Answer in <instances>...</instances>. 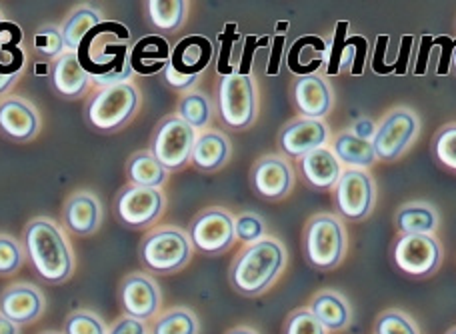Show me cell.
Returning <instances> with one entry per match:
<instances>
[{
	"instance_id": "94428289",
	"label": "cell",
	"mask_w": 456,
	"mask_h": 334,
	"mask_svg": "<svg viewBox=\"0 0 456 334\" xmlns=\"http://www.w3.org/2000/svg\"><path fill=\"white\" fill-rule=\"evenodd\" d=\"M446 334H456V329H452V330H449Z\"/></svg>"
},
{
	"instance_id": "ee69618b",
	"label": "cell",
	"mask_w": 456,
	"mask_h": 334,
	"mask_svg": "<svg viewBox=\"0 0 456 334\" xmlns=\"http://www.w3.org/2000/svg\"><path fill=\"white\" fill-rule=\"evenodd\" d=\"M109 334H149V327L146 322L125 314L110 324Z\"/></svg>"
},
{
	"instance_id": "44dd1931",
	"label": "cell",
	"mask_w": 456,
	"mask_h": 334,
	"mask_svg": "<svg viewBox=\"0 0 456 334\" xmlns=\"http://www.w3.org/2000/svg\"><path fill=\"white\" fill-rule=\"evenodd\" d=\"M93 77L80 67L77 53H67L53 64V86L62 99L77 101L86 93Z\"/></svg>"
},
{
	"instance_id": "8992f818",
	"label": "cell",
	"mask_w": 456,
	"mask_h": 334,
	"mask_svg": "<svg viewBox=\"0 0 456 334\" xmlns=\"http://www.w3.org/2000/svg\"><path fill=\"white\" fill-rule=\"evenodd\" d=\"M303 248L308 265L321 271H332L346 255L345 226L332 215L313 216L305 228Z\"/></svg>"
},
{
	"instance_id": "4fadbf2b",
	"label": "cell",
	"mask_w": 456,
	"mask_h": 334,
	"mask_svg": "<svg viewBox=\"0 0 456 334\" xmlns=\"http://www.w3.org/2000/svg\"><path fill=\"white\" fill-rule=\"evenodd\" d=\"M114 210L125 226L146 228L157 223L165 210V194L160 189H142L130 184L117 194Z\"/></svg>"
},
{
	"instance_id": "f1b7e54d",
	"label": "cell",
	"mask_w": 456,
	"mask_h": 334,
	"mask_svg": "<svg viewBox=\"0 0 456 334\" xmlns=\"http://www.w3.org/2000/svg\"><path fill=\"white\" fill-rule=\"evenodd\" d=\"M332 152L342 165H350L353 168H366L374 165L377 160V152L370 141H362V138L354 136L353 133H340L335 143H332Z\"/></svg>"
},
{
	"instance_id": "ac0fdd59",
	"label": "cell",
	"mask_w": 456,
	"mask_h": 334,
	"mask_svg": "<svg viewBox=\"0 0 456 334\" xmlns=\"http://www.w3.org/2000/svg\"><path fill=\"white\" fill-rule=\"evenodd\" d=\"M40 120L37 110L24 99L11 96L0 102V130L12 141H30L38 133Z\"/></svg>"
},
{
	"instance_id": "9f6ffc18",
	"label": "cell",
	"mask_w": 456,
	"mask_h": 334,
	"mask_svg": "<svg viewBox=\"0 0 456 334\" xmlns=\"http://www.w3.org/2000/svg\"><path fill=\"white\" fill-rule=\"evenodd\" d=\"M16 80V77H4V75H0V94H4L8 88L12 86V83Z\"/></svg>"
},
{
	"instance_id": "e575fe53",
	"label": "cell",
	"mask_w": 456,
	"mask_h": 334,
	"mask_svg": "<svg viewBox=\"0 0 456 334\" xmlns=\"http://www.w3.org/2000/svg\"><path fill=\"white\" fill-rule=\"evenodd\" d=\"M178 117L194 130L205 128L210 120V102L202 93H186L178 102Z\"/></svg>"
},
{
	"instance_id": "9c48e42d",
	"label": "cell",
	"mask_w": 456,
	"mask_h": 334,
	"mask_svg": "<svg viewBox=\"0 0 456 334\" xmlns=\"http://www.w3.org/2000/svg\"><path fill=\"white\" fill-rule=\"evenodd\" d=\"M393 260L412 279H427L443 263V248L433 234H401L393 247Z\"/></svg>"
},
{
	"instance_id": "b9f144b4",
	"label": "cell",
	"mask_w": 456,
	"mask_h": 334,
	"mask_svg": "<svg viewBox=\"0 0 456 334\" xmlns=\"http://www.w3.org/2000/svg\"><path fill=\"white\" fill-rule=\"evenodd\" d=\"M32 45H35V51L43 56H59L62 48H67L62 40V32L54 27L40 29L35 35Z\"/></svg>"
},
{
	"instance_id": "836d02e7",
	"label": "cell",
	"mask_w": 456,
	"mask_h": 334,
	"mask_svg": "<svg viewBox=\"0 0 456 334\" xmlns=\"http://www.w3.org/2000/svg\"><path fill=\"white\" fill-rule=\"evenodd\" d=\"M146 11H149L151 22L159 30L173 32L181 29L186 16V3L183 0H151L146 3Z\"/></svg>"
},
{
	"instance_id": "f35d334b",
	"label": "cell",
	"mask_w": 456,
	"mask_h": 334,
	"mask_svg": "<svg viewBox=\"0 0 456 334\" xmlns=\"http://www.w3.org/2000/svg\"><path fill=\"white\" fill-rule=\"evenodd\" d=\"M282 334H329V330L314 319L311 308L303 306L289 314V319L284 321Z\"/></svg>"
},
{
	"instance_id": "e0dca14e",
	"label": "cell",
	"mask_w": 456,
	"mask_h": 334,
	"mask_svg": "<svg viewBox=\"0 0 456 334\" xmlns=\"http://www.w3.org/2000/svg\"><path fill=\"white\" fill-rule=\"evenodd\" d=\"M329 141V126L316 118H297L282 126L279 134L281 151L290 159H303L308 152L322 149Z\"/></svg>"
},
{
	"instance_id": "6125c7cd",
	"label": "cell",
	"mask_w": 456,
	"mask_h": 334,
	"mask_svg": "<svg viewBox=\"0 0 456 334\" xmlns=\"http://www.w3.org/2000/svg\"><path fill=\"white\" fill-rule=\"evenodd\" d=\"M0 22H3V20H0Z\"/></svg>"
},
{
	"instance_id": "bcb514c9",
	"label": "cell",
	"mask_w": 456,
	"mask_h": 334,
	"mask_svg": "<svg viewBox=\"0 0 456 334\" xmlns=\"http://www.w3.org/2000/svg\"><path fill=\"white\" fill-rule=\"evenodd\" d=\"M387 46H388V37L382 35L377 43V53H374V59H372V70L377 72V75H390V64L385 62V56H387Z\"/></svg>"
},
{
	"instance_id": "30bf717a",
	"label": "cell",
	"mask_w": 456,
	"mask_h": 334,
	"mask_svg": "<svg viewBox=\"0 0 456 334\" xmlns=\"http://www.w3.org/2000/svg\"><path fill=\"white\" fill-rule=\"evenodd\" d=\"M189 239L192 247L207 255H221L232 247L236 240L234 218L226 208L213 207L205 208L194 216L189 228Z\"/></svg>"
},
{
	"instance_id": "3957f363",
	"label": "cell",
	"mask_w": 456,
	"mask_h": 334,
	"mask_svg": "<svg viewBox=\"0 0 456 334\" xmlns=\"http://www.w3.org/2000/svg\"><path fill=\"white\" fill-rule=\"evenodd\" d=\"M24 247L37 274L48 284L67 282L75 273L67 236L48 218H35L24 228Z\"/></svg>"
},
{
	"instance_id": "7a4b0ae2",
	"label": "cell",
	"mask_w": 456,
	"mask_h": 334,
	"mask_svg": "<svg viewBox=\"0 0 456 334\" xmlns=\"http://www.w3.org/2000/svg\"><path fill=\"white\" fill-rule=\"evenodd\" d=\"M287 266V250L274 239L247 244L234 257L228 281L242 297H260L279 281Z\"/></svg>"
},
{
	"instance_id": "74e56055",
	"label": "cell",
	"mask_w": 456,
	"mask_h": 334,
	"mask_svg": "<svg viewBox=\"0 0 456 334\" xmlns=\"http://www.w3.org/2000/svg\"><path fill=\"white\" fill-rule=\"evenodd\" d=\"M433 154L443 167L456 170V125L438 130L433 141Z\"/></svg>"
},
{
	"instance_id": "8d00e7d4",
	"label": "cell",
	"mask_w": 456,
	"mask_h": 334,
	"mask_svg": "<svg viewBox=\"0 0 456 334\" xmlns=\"http://www.w3.org/2000/svg\"><path fill=\"white\" fill-rule=\"evenodd\" d=\"M374 334H420V330L409 314L398 308H390L379 314L374 322Z\"/></svg>"
},
{
	"instance_id": "7c38bea8",
	"label": "cell",
	"mask_w": 456,
	"mask_h": 334,
	"mask_svg": "<svg viewBox=\"0 0 456 334\" xmlns=\"http://www.w3.org/2000/svg\"><path fill=\"white\" fill-rule=\"evenodd\" d=\"M374 181L362 168H346L335 186V205L348 221H362L374 207Z\"/></svg>"
},
{
	"instance_id": "2e32d148",
	"label": "cell",
	"mask_w": 456,
	"mask_h": 334,
	"mask_svg": "<svg viewBox=\"0 0 456 334\" xmlns=\"http://www.w3.org/2000/svg\"><path fill=\"white\" fill-rule=\"evenodd\" d=\"M295 183V175L282 157H263L255 162L250 173V184L258 197L266 200H281L287 197Z\"/></svg>"
},
{
	"instance_id": "d6986e66",
	"label": "cell",
	"mask_w": 456,
	"mask_h": 334,
	"mask_svg": "<svg viewBox=\"0 0 456 334\" xmlns=\"http://www.w3.org/2000/svg\"><path fill=\"white\" fill-rule=\"evenodd\" d=\"M292 99H295L297 110L303 114V118L321 120L332 109L330 86L327 80L316 75L300 77L292 88Z\"/></svg>"
},
{
	"instance_id": "1f68e13d",
	"label": "cell",
	"mask_w": 456,
	"mask_h": 334,
	"mask_svg": "<svg viewBox=\"0 0 456 334\" xmlns=\"http://www.w3.org/2000/svg\"><path fill=\"white\" fill-rule=\"evenodd\" d=\"M199 330L197 314L186 306H175L152 321L149 334H199Z\"/></svg>"
},
{
	"instance_id": "7bdbcfd3",
	"label": "cell",
	"mask_w": 456,
	"mask_h": 334,
	"mask_svg": "<svg viewBox=\"0 0 456 334\" xmlns=\"http://www.w3.org/2000/svg\"><path fill=\"white\" fill-rule=\"evenodd\" d=\"M346 30H348L346 20L337 24V32H335V38H332L329 61H327V64H324V70H327L329 77H337L340 72V61H342V53H345V43H346V38H345Z\"/></svg>"
},
{
	"instance_id": "d590c367",
	"label": "cell",
	"mask_w": 456,
	"mask_h": 334,
	"mask_svg": "<svg viewBox=\"0 0 456 334\" xmlns=\"http://www.w3.org/2000/svg\"><path fill=\"white\" fill-rule=\"evenodd\" d=\"M62 334H109V327L96 313L80 308L64 319Z\"/></svg>"
},
{
	"instance_id": "5bb4252c",
	"label": "cell",
	"mask_w": 456,
	"mask_h": 334,
	"mask_svg": "<svg viewBox=\"0 0 456 334\" xmlns=\"http://www.w3.org/2000/svg\"><path fill=\"white\" fill-rule=\"evenodd\" d=\"M120 306L126 316L142 322L154 321L160 313L162 295L157 281L144 273H130L120 282Z\"/></svg>"
},
{
	"instance_id": "5b68a950",
	"label": "cell",
	"mask_w": 456,
	"mask_h": 334,
	"mask_svg": "<svg viewBox=\"0 0 456 334\" xmlns=\"http://www.w3.org/2000/svg\"><path fill=\"white\" fill-rule=\"evenodd\" d=\"M141 94L128 83L102 86L86 102L85 117L88 125L101 133H114L134 117Z\"/></svg>"
},
{
	"instance_id": "ffe728a7",
	"label": "cell",
	"mask_w": 456,
	"mask_h": 334,
	"mask_svg": "<svg viewBox=\"0 0 456 334\" xmlns=\"http://www.w3.org/2000/svg\"><path fill=\"white\" fill-rule=\"evenodd\" d=\"M215 46L207 37L191 35L178 40V45L170 51V67L189 77H200L210 61H213Z\"/></svg>"
},
{
	"instance_id": "4dcf8cb0",
	"label": "cell",
	"mask_w": 456,
	"mask_h": 334,
	"mask_svg": "<svg viewBox=\"0 0 456 334\" xmlns=\"http://www.w3.org/2000/svg\"><path fill=\"white\" fill-rule=\"evenodd\" d=\"M395 223L403 234H430L438 224V216L428 205L412 202L398 208Z\"/></svg>"
},
{
	"instance_id": "6da1fadb",
	"label": "cell",
	"mask_w": 456,
	"mask_h": 334,
	"mask_svg": "<svg viewBox=\"0 0 456 334\" xmlns=\"http://www.w3.org/2000/svg\"><path fill=\"white\" fill-rule=\"evenodd\" d=\"M128 29L114 20H102L85 37L77 56L80 67L93 77L94 83L102 86L122 85L128 83V78L134 75L128 61L130 51L122 43V40H128Z\"/></svg>"
},
{
	"instance_id": "11a10c76",
	"label": "cell",
	"mask_w": 456,
	"mask_h": 334,
	"mask_svg": "<svg viewBox=\"0 0 456 334\" xmlns=\"http://www.w3.org/2000/svg\"><path fill=\"white\" fill-rule=\"evenodd\" d=\"M0 334H20V327L0 314Z\"/></svg>"
},
{
	"instance_id": "52a82bcc",
	"label": "cell",
	"mask_w": 456,
	"mask_h": 334,
	"mask_svg": "<svg viewBox=\"0 0 456 334\" xmlns=\"http://www.w3.org/2000/svg\"><path fill=\"white\" fill-rule=\"evenodd\" d=\"M194 143L197 130L186 125L178 114H168L154 130L151 152L167 170H178L191 160Z\"/></svg>"
},
{
	"instance_id": "277c9868",
	"label": "cell",
	"mask_w": 456,
	"mask_h": 334,
	"mask_svg": "<svg viewBox=\"0 0 456 334\" xmlns=\"http://www.w3.org/2000/svg\"><path fill=\"white\" fill-rule=\"evenodd\" d=\"M142 265L154 274H173L189 265L192 242L183 228L159 226L144 236L138 248Z\"/></svg>"
},
{
	"instance_id": "681fc988",
	"label": "cell",
	"mask_w": 456,
	"mask_h": 334,
	"mask_svg": "<svg viewBox=\"0 0 456 334\" xmlns=\"http://www.w3.org/2000/svg\"><path fill=\"white\" fill-rule=\"evenodd\" d=\"M411 46H412V37H404L401 45V53H398L396 61L393 62V72H396V75H404L406 69H409Z\"/></svg>"
},
{
	"instance_id": "8fae6325",
	"label": "cell",
	"mask_w": 456,
	"mask_h": 334,
	"mask_svg": "<svg viewBox=\"0 0 456 334\" xmlns=\"http://www.w3.org/2000/svg\"><path fill=\"white\" fill-rule=\"evenodd\" d=\"M417 133H419V118L414 117L412 110H406V109L390 110L377 126V134L372 138V146H374V152H377V159L385 162L396 160L412 144Z\"/></svg>"
},
{
	"instance_id": "db71d44e",
	"label": "cell",
	"mask_w": 456,
	"mask_h": 334,
	"mask_svg": "<svg viewBox=\"0 0 456 334\" xmlns=\"http://www.w3.org/2000/svg\"><path fill=\"white\" fill-rule=\"evenodd\" d=\"M282 46H284V37L279 35L274 40V46H273V59L268 62V75L274 77L279 75V67H281V56H282Z\"/></svg>"
},
{
	"instance_id": "f907efd6",
	"label": "cell",
	"mask_w": 456,
	"mask_h": 334,
	"mask_svg": "<svg viewBox=\"0 0 456 334\" xmlns=\"http://www.w3.org/2000/svg\"><path fill=\"white\" fill-rule=\"evenodd\" d=\"M350 133H353L358 138H362V141L372 143L374 134H377V125H374L370 118H361L358 122H354V126H353V130H350Z\"/></svg>"
},
{
	"instance_id": "cb8c5ba5",
	"label": "cell",
	"mask_w": 456,
	"mask_h": 334,
	"mask_svg": "<svg viewBox=\"0 0 456 334\" xmlns=\"http://www.w3.org/2000/svg\"><path fill=\"white\" fill-rule=\"evenodd\" d=\"M128 61L130 67H133V72H138V75H159V72L165 70L170 62V46L167 43V38L157 35L141 38L133 46V51L128 53Z\"/></svg>"
},
{
	"instance_id": "83f0119b",
	"label": "cell",
	"mask_w": 456,
	"mask_h": 334,
	"mask_svg": "<svg viewBox=\"0 0 456 334\" xmlns=\"http://www.w3.org/2000/svg\"><path fill=\"white\" fill-rule=\"evenodd\" d=\"M22 30L19 24L0 22V75L19 77L24 67V51L20 48Z\"/></svg>"
},
{
	"instance_id": "60d3db41",
	"label": "cell",
	"mask_w": 456,
	"mask_h": 334,
	"mask_svg": "<svg viewBox=\"0 0 456 334\" xmlns=\"http://www.w3.org/2000/svg\"><path fill=\"white\" fill-rule=\"evenodd\" d=\"M22 248L11 236H0V276H11L22 266Z\"/></svg>"
},
{
	"instance_id": "f5cc1de1",
	"label": "cell",
	"mask_w": 456,
	"mask_h": 334,
	"mask_svg": "<svg viewBox=\"0 0 456 334\" xmlns=\"http://www.w3.org/2000/svg\"><path fill=\"white\" fill-rule=\"evenodd\" d=\"M263 43V40H260ZM255 40V37H248L247 38V46H244V54H242V62H240V69H239V75L244 77H250V61H252V51H255L256 45H260Z\"/></svg>"
},
{
	"instance_id": "816d5d0a",
	"label": "cell",
	"mask_w": 456,
	"mask_h": 334,
	"mask_svg": "<svg viewBox=\"0 0 456 334\" xmlns=\"http://www.w3.org/2000/svg\"><path fill=\"white\" fill-rule=\"evenodd\" d=\"M435 46V40L430 37L422 38V48H420V54H419V62H417V69H414V75H425L427 72V64H428V54H430V48Z\"/></svg>"
},
{
	"instance_id": "ba28073f",
	"label": "cell",
	"mask_w": 456,
	"mask_h": 334,
	"mask_svg": "<svg viewBox=\"0 0 456 334\" xmlns=\"http://www.w3.org/2000/svg\"><path fill=\"white\" fill-rule=\"evenodd\" d=\"M218 110L228 128H248L256 118V86L252 77L239 72L223 77L218 85Z\"/></svg>"
},
{
	"instance_id": "6f0895ef",
	"label": "cell",
	"mask_w": 456,
	"mask_h": 334,
	"mask_svg": "<svg viewBox=\"0 0 456 334\" xmlns=\"http://www.w3.org/2000/svg\"><path fill=\"white\" fill-rule=\"evenodd\" d=\"M226 334H258L255 329L250 327H236V329H231Z\"/></svg>"
},
{
	"instance_id": "91938a15",
	"label": "cell",
	"mask_w": 456,
	"mask_h": 334,
	"mask_svg": "<svg viewBox=\"0 0 456 334\" xmlns=\"http://www.w3.org/2000/svg\"><path fill=\"white\" fill-rule=\"evenodd\" d=\"M40 334H62V332H56V330H45V332H40Z\"/></svg>"
},
{
	"instance_id": "680465c9",
	"label": "cell",
	"mask_w": 456,
	"mask_h": 334,
	"mask_svg": "<svg viewBox=\"0 0 456 334\" xmlns=\"http://www.w3.org/2000/svg\"><path fill=\"white\" fill-rule=\"evenodd\" d=\"M276 30H289V22H279L276 24Z\"/></svg>"
},
{
	"instance_id": "484cf974",
	"label": "cell",
	"mask_w": 456,
	"mask_h": 334,
	"mask_svg": "<svg viewBox=\"0 0 456 334\" xmlns=\"http://www.w3.org/2000/svg\"><path fill=\"white\" fill-rule=\"evenodd\" d=\"M231 157V143L218 130H207L197 136L192 149V165L205 173H213L224 167V162Z\"/></svg>"
},
{
	"instance_id": "f6af8a7d",
	"label": "cell",
	"mask_w": 456,
	"mask_h": 334,
	"mask_svg": "<svg viewBox=\"0 0 456 334\" xmlns=\"http://www.w3.org/2000/svg\"><path fill=\"white\" fill-rule=\"evenodd\" d=\"M165 78H167V85L170 88H175V91H189V88L194 86V83L199 80V77H189V75H183V72L175 70L173 67H170V62L165 69Z\"/></svg>"
},
{
	"instance_id": "603a6c76",
	"label": "cell",
	"mask_w": 456,
	"mask_h": 334,
	"mask_svg": "<svg viewBox=\"0 0 456 334\" xmlns=\"http://www.w3.org/2000/svg\"><path fill=\"white\" fill-rule=\"evenodd\" d=\"M64 224L69 231L78 236H88L96 232L101 224V205L99 199L91 192H77L67 200L62 210Z\"/></svg>"
},
{
	"instance_id": "d6a6232c",
	"label": "cell",
	"mask_w": 456,
	"mask_h": 334,
	"mask_svg": "<svg viewBox=\"0 0 456 334\" xmlns=\"http://www.w3.org/2000/svg\"><path fill=\"white\" fill-rule=\"evenodd\" d=\"M102 19L101 14L91 6H83L78 11L72 12L67 20L62 24V40L64 46L69 48L70 53H77L80 43H83L85 37L91 32L96 24H101Z\"/></svg>"
},
{
	"instance_id": "ab89813d",
	"label": "cell",
	"mask_w": 456,
	"mask_h": 334,
	"mask_svg": "<svg viewBox=\"0 0 456 334\" xmlns=\"http://www.w3.org/2000/svg\"><path fill=\"white\" fill-rule=\"evenodd\" d=\"M234 232L240 242L252 244L265 239L266 226L263 218L256 216L255 213H242L239 218H234Z\"/></svg>"
},
{
	"instance_id": "7402d4cb",
	"label": "cell",
	"mask_w": 456,
	"mask_h": 334,
	"mask_svg": "<svg viewBox=\"0 0 456 334\" xmlns=\"http://www.w3.org/2000/svg\"><path fill=\"white\" fill-rule=\"evenodd\" d=\"M300 173L305 181L319 191L335 189L342 175V167L335 152L329 149H316L300 159Z\"/></svg>"
},
{
	"instance_id": "d4e9b609",
	"label": "cell",
	"mask_w": 456,
	"mask_h": 334,
	"mask_svg": "<svg viewBox=\"0 0 456 334\" xmlns=\"http://www.w3.org/2000/svg\"><path fill=\"white\" fill-rule=\"evenodd\" d=\"M311 313L329 332H338L348 329L353 321V308L348 300L337 290H321L311 300Z\"/></svg>"
},
{
	"instance_id": "c3c4849f",
	"label": "cell",
	"mask_w": 456,
	"mask_h": 334,
	"mask_svg": "<svg viewBox=\"0 0 456 334\" xmlns=\"http://www.w3.org/2000/svg\"><path fill=\"white\" fill-rule=\"evenodd\" d=\"M436 43L441 45L443 48H441V62H438V75H446V72H449V67H451V61H452V51H454V43L451 38H446V37H441V38H436Z\"/></svg>"
},
{
	"instance_id": "9a60e30c",
	"label": "cell",
	"mask_w": 456,
	"mask_h": 334,
	"mask_svg": "<svg viewBox=\"0 0 456 334\" xmlns=\"http://www.w3.org/2000/svg\"><path fill=\"white\" fill-rule=\"evenodd\" d=\"M45 306L46 300L43 290L28 282L11 284L0 295V314L19 327L37 322L43 316Z\"/></svg>"
},
{
	"instance_id": "f546056e",
	"label": "cell",
	"mask_w": 456,
	"mask_h": 334,
	"mask_svg": "<svg viewBox=\"0 0 456 334\" xmlns=\"http://www.w3.org/2000/svg\"><path fill=\"white\" fill-rule=\"evenodd\" d=\"M126 176L134 186L160 189L167 181V168L152 157V152H136L126 162Z\"/></svg>"
},
{
	"instance_id": "7dc6e473",
	"label": "cell",
	"mask_w": 456,
	"mask_h": 334,
	"mask_svg": "<svg viewBox=\"0 0 456 334\" xmlns=\"http://www.w3.org/2000/svg\"><path fill=\"white\" fill-rule=\"evenodd\" d=\"M234 40H236L234 35H232V37H231V35H223V37H221L223 53H221V61H218V72H221L223 77L234 75L232 64L228 62V61H231V51H232V46H234Z\"/></svg>"
},
{
	"instance_id": "4316f807",
	"label": "cell",
	"mask_w": 456,
	"mask_h": 334,
	"mask_svg": "<svg viewBox=\"0 0 456 334\" xmlns=\"http://www.w3.org/2000/svg\"><path fill=\"white\" fill-rule=\"evenodd\" d=\"M327 43L321 37H303L290 46L287 62L290 72L300 77H311L316 70L322 69L327 61Z\"/></svg>"
}]
</instances>
